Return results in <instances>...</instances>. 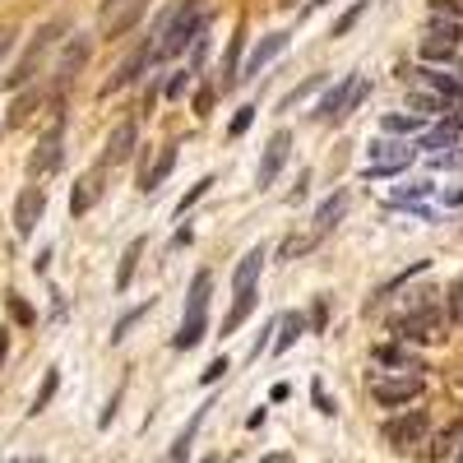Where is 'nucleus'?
Here are the masks:
<instances>
[{
	"label": "nucleus",
	"instance_id": "nucleus-14",
	"mask_svg": "<svg viewBox=\"0 0 463 463\" xmlns=\"http://www.w3.org/2000/svg\"><path fill=\"white\" fill-rule=\"evenodd\" d=\"M260 269H264V246H255V250H246V255H241L237 274H232V292H237V297L255 292V279H260Z\"/></svg>",
	"mask_w": 463,
	"mask_h": 463
},
{
	"label": "nucleus",
	"instance_id": "nucleus-30",
	"mask_svg": "<svg viewBox=\"0 0 463 463\" xmlns=\"http://www.w3.org/2000/svg\"><path fill=\"white\" fill-rule=\"evenodd\" d=\"M241 43H246V37L237 33V37H232V43H227V56H222V80L232 84V80H241V74H237V61H241Z\"/></svg>",
	"mask_w": 463,
	"mask_h": 463
},
{
	"label": "nucleus",
	"instance_id": "nucleus-1",
	"mask_svg": "<svg viewBox=\"0 0 463 463\" xmlns=\"http://www.w3.org/2000/svg\"><path fill=\"white\" fill-rule=\"evenodd\" d=\"M200 37H204V0H181V5L172 10V24H167V33H163V43L153 47V56L172 61V56H181L190 43H200Z\"/></svg>",
	"mask_w": 463,
	"mask_h": 463
},
{
	"label": "nucleus",
	"instance_id": "nucleus-48",
	"mask_svg": "<svg viewBox=\"0 0 463 463\" xmlns=\"http://www.w3.org/2000/svg\"><path fill=\"white\" fill-rule=\"evenodd\" d=\"M14 47V28H0V56H5Z\"/></svg>",
	"mask_w": 463,
	"mask_h": 463
},
{
	"label": "nucleus",
	"instance_id": "nucleus-3",
	"mask_svg": "<svg viewBox=\"0 0 463 463\" xmlns=\"http://www.w3.org/2000/svg\"><path fill=\"white\" fill-rule=\"evenodd\" d=\"M65 33V24H43V28H37L33 33V43H28V52H24V61L5 74V89H24L28 80H33V70H37V61H43L47 52H52V43H56V37Z\"/></svg>",
	"mask_w": 463,
	"mask_h": 463
},
{
	"label": "nucleus",
	"instance_id": "nucleus-26",
	"mask_svg": "<svg viewBox=\"0 0 463 463\" xmlns=\"http://www.w3.org/2000/svg\"><path fill=\"white\" fill-rule=\"evenodd\" d=\"M316 89H325V74H306V80H301V84H297V89H292V93H288V98L279 102V107L288 111V107H297V102H306V98H311Z\"/></svg>",
	"mask_w": 463,
	"mask_h": 463
},
{
	"label": "nucleus",
	"instance_id": "nucleus-54",
	"mask_svg": "<svg viewBox=\"0 0 463 463\" xmlns=\"http://www.w3.org/2000/svg\"><path fill=\"white\" fill-rule=\"evenodd\" d=\"M10 463H43V458H10Z\"/></svg>",
	"mask_w": 463,
	"mask_h": 463
},
{
	"label": "nucleus",
	"instance_id": "nucleus-7",
	"mask_svg": "<svg viewBox=\"0 0 463 463\" xmlns=\"http://www.w3.org/2000/svg\"><path fill=\"white\" fill-rule=\"evenodd\" d=\"M288 153H292V130H274V139L264 144V158H260V172H255V181L269 190L279 181V172H283V163H288Z\"/></svg>",
	"mask_w": 463,
	"mask_h": 463
},
{
	"label": "nucleus",
	"instance_id": "nucleus-35",
	"mask_svg": "<svg viewBox=\"0 0 463 463\" xmlns=\"http://www.w3.org/2000/svg\"><path fill=\"white\" fill-rule=\"evenodd\" d=\"M454 126H440V130H431V135H421V148H449L454 144Z\"/></svg>",
	"mask_w": 463,
	"mask_h": 463
},
{
	"label": "nucleus",
	"instance_id": "nucleus-17",
	"mask_svg": "<svg viewBox=\"0 0 463 463\" xmlns=\"http://www.w3.org/2000/svg\"><path fill=\"white\" fill-rule=\"evenodd\" d=\"M102 195V172H89L80 185H74V195H70V213H89Z\"/></svg>",
	"mask_w": 463,
	"mask_h": 463
},
{
	"label": "nucleus",
	"instance_id": "nucleus-38",
	"mask_svg": "<svg viewBox=\"0 0 463 463\" xmlns=\"http://www.w3.org/2000/svg\"><path fill=\"white\" fill-rule=\"evenodd\" d=\"M316 241H320V237H292V241L283 246V260H292V255H301V250H311Z\"/></svg>",
	"mask_w": 463,
	"mask_h": 463
},
{
	"label": "nucleus",
	"instance_id": "nucleus-34",
	"mask_svg": "<svg viewBox=\"0 0 463 463\" xmlns=\"http://www.w3.org/2000/svg\"><path fill=\"white\" fill-rule=\"evenodd\" d=\"M144 316H148V306H139V311L121 316V320H116V329H111V343H121V338H126V334H130V329H135V325H139Z\"/></svg>",
	"mask_w": 463,
	"mask_h": 463
},
{
	"label": "nucleus",
	"instance_id": "nucleus-42",
	"mask_svg": "<svg viewBox=\"0 0 463 463\" xmlns=\"http://www.w3.org/2000/svg\"><path fill=\"white\" fill-rule=\"evenodd\" d=\"M10 316H14L19 325H33V311H28V301H19V297H10Z\"/></svg>",
	"mask_w": 463,
	"mask_h": 463
},
{
	"label": "nucleus",
	"instance_id": "nucleus-45",
	"mask_svg": "<svg viewBox=\"0 0 463 463\" xmlns=\"http://www.w3.org/2000/svg\"><path fill=\"white\" fill-rule=\"evenodd\" d=\"M126 5H130V0H102V24H107V19H116Z\"/></svg>",
	"mask_w": 463,
	"mask_h": 463
},
{
	"label": "nucleus",
	"instance_id": "nucleus-50",
	"mask_svg": "<svg viewBox=\"0 0 463 463\" xmlns=\"http://www.w3.org/2000/svg\"><path fill=\"white\" fill-rule=\"evenodd\" d=\"M316 403H320V412H334V403H329V394L320 390V384H316Z\"/></svg>",
	"mask_w": 463,
	"mask_h": 463
},
{
	"label": "nucleus",
	"instance_id": "nucleus-2",
	"mask_svg": "<svg viewBox=\"0 0 463 463\" xmlns=\"http://www.w3.org/2000/svg\"><path fill=\"white\" fill-rule=\"evenodd\" d=\"M440 329H445V316H440V306L431 301V292H421L417 311L399 320V338H403V343H436Z\"/></svg>",
	"mask_w": 463,
	"mask_h": 463
},
{
	"label": "nucleus",
	"instance_id": "nucleus-56",
	"mask_svg": "<svg viewBox=\"0 0 463 463\" xmlns=\"http://www.w3.org/2000/svg\"><path fill=\"white\" fill-rule=\"evenodd\" d=\"M204 463H213V458H204Z\"/></svg>",
	"mask_w": 463,
	"mask_h": 463
},
{
	"label": "nucleus",
	"instance_id": "nucleus-47",
	"mask_svg": "<svg viewBox=\"0 0 463 463\" xmlns=\"http://www.w3.org/2000/svg\"><path fill=\"white\" fill-rule=\"evenodd\" d=\"M222 371H227V362H222V357H218V362H209V371H204V384H213Z\"/></svg>",
	"mask_w": 463,
	"mask_h": 463
},
{
	"label": "nucleus",
	"instance_id": "nucleus-9",
	"mask_svg": "<svg viewBox=\"0 0 463 463\" xmlns=\"http://www.w3.org/2000/svg\"><path fill=\"white\" fill-rule=\"evenodd\" d=\"M43 209H47L43 185H28L24 195H19V204H14V232H19V237H33V227H37V218H43Z\"/></svg>",
	"mask_w": 463,
	"mask_h": 463
},
{
	"label": "nucleus",
	"instance_id": "nucleus-12",
	"mask_svg": "<svg viewBox=\"0 0 463 463\" xmlns=\"http://www.w3.org/2000/svg\"><path fill=\"white\" fill-rule=\"evenodd\" d=\"M135 139H139V130L126 121V126H116L111 130V139H107V148H102V167H116V163H126L130 153H135Z\"/></svg>",
	"mask_w": 463,
	"mask_h": 463
},
{
	"label": "nucleus",
	"instance_id": "nucleus-36",
	"mask_svg": "<svg viewBox=\"0 0 463 463\" xmlns=\"http://www.w3.org/2000/svg\"><path fill=\"white\" fill-rule=\"evenodd\" d=\"M250 121H255V107H241L237 116H232V126H227V139H237V135H246V130H250Z\"/></svg>",
	"mask_w": 463,
	"mask_h": 463
},
{
	"label": "nucleus",
	"instance_id": "nucleus-53",
	"mask_svg": "<svg viewBox=\"0 0 463 463\" xmlns=\"http://www.w3.org/2000/svg\"><path fill=\"white\" fill-rule=\"evenodd\" d=\"M454 463H463V440H458V449H454Z\"/></svg>",
	"mask_w": 463,
	"mask_h": 463
},
{
	"label": "nucleus",
	"instance_id": "nucleus-16",
	"mask_svg": "<svg viewBox=\"0 0 463 463\" xmlns=\"http://www.w3.org/2000/svg\"><path fill=\"white\" fill-rule=\"evenodd\" d=\"M209 292H213V274H209V269H200V274H195V283H190L185 320H204V311H209Z\"/></svg>",
	"mask_w": 463,
	"mask_h": 463
},
{
	"label": "nucleus",
	"instance_id": "nucleus-52",
	"mask_svg": "<svg viewBox=\"0 0 463 463\" xmlns=\"http://www.w3.org/2000/svg\"><path fill=\"white\" fill-rule=\"evenodd\" d=\"M5 347H10V343H5V334H0V362H5Z\"/></svg>",
	"mask_w": 463,
	"mask_h": 463
},
{
	"label": "nucleus",
	"instance_id": "nucleus-29",
	"mask_svg": "<svg viewBox=\"0 0 463 463\" xmlns=\"http://www.w3.org/2000/svg\"><path fill=\"white\" fill-rule=\"evenodd\" d=\"M209 185H213V176H200V181H195V185H190V190H185V195H181V204H176V213L185 218L190 209H195V204H200V200L209 195Z\"/></svg>",
	"mask_w": 463,
	"mask_h": 463
},
{
	"label": "nucleus",
	"instance_id": "nucleus-49",
	"mask_svg": "<svg viewBox=\"0 0 463 463\" xmlns=\"http://www.w3.org/2000/svg\"><path fill=\"white\" fill-rule=\"evenodd\" d=\"M440 167H463V153H440Z\"/></svg>",
	"mask_w": 463,
	"mask_h": 463
},
{
	"label": "nucleus",
	"instance_id": "nucleus-8",
	"mask_svg": "<svg viewBox=\"0 0 463 463\" xmlns=\"http://www.w3.org/2000/svg\"><path fill=\"white\" fill-rule=\"evenodd\" d=\"M421 394V380L417 375H394V380H375L371 384V399L380 408H399V403H412Z\"/></svg>",
	"mask_w": 463,
	"mask_h": 463
},
{
	"label": "nucleus",
	"instance_id": "nucleus-44",
	"mask_svg": "<svg viewBox=\"0 0 463 463\" xmlns=\"http://www.w3.org/2000/svg\"><path fill=\"white\" fill-rule=\"evenodd\" d=\"M209 107H213V89H200L195 93V116H209Z\"/></svg>",
	"mask_w": 463,
	"mask_h": 463
},
{
	"label": "nucleus",
	"instance_id": "nucleus-33",
	"mask_svg": "<svg viewBox=\"0 0 463 463\" xmlns=\"http://www.w3.org/2000/svg\"><path fill=\"white\" fill-rule=\"evenodd\" d=\"M380 130H390V135H408V130H421V116H384Z\"/></svg>",
	"mask_w": 463,
	"mask_h": 463
},
{
	"label": "nucleus",
	"instance_id": "nucleus-46",
	"mask_svg": "<svg viewBox=\"0 0 463 463\" xmlns=\"http://www.w3.org/2000/svg\"><path fill=\"white\" fill-rule=\"evenodd\" d=\"M436 107H440L436 98H427V93H412V116H417V111H436Z\"/></svg>",
	"mask_w": 463,
	"mask_h": 463
},
{
	"label": "nucleus",
	"instance_id": "nucleus-55",
	"mask_svg": "<svg viewBox=\"0 0 463 463\" xmlns=\"http://www.w3.org/2000/svg\"><path fill=\"white\" fill-rule=\"evenodd\" d=\"M316 5H325V0H316Z\"/></svg>",
	"mask_w": 463,
	"mask_h": 463
},
{
	"label": "nucleus",
	"instance_id": "nucleus-23",
	"mask_svg": "<svg viewBox=\"0 0 463 463\" xmlns=\"http://www.w3.org/2000/svg\"><path fill=\"white\" fill-rule=\"evenodd\" d=\"M172 167H176V148H163V158L144 172V190H158V185L167 181V172H172Z\"/></svg>",
	"mask_w": 463,
	"mask_h": 463
},
{
	"label": "nucleus",
	"instance_id": "nucleus-40",
	"mask_svg": "<svg viewBox=\"0 0 463 463\" xmlns=\"http://www.w3.org/2000/svg\"><path fill=\"white\" fill-rule=\"evenodd\" d=\"M33 102H37V98H19V102H14V111H10V126H24V121H28Z\"/></svg>",
	"mask_w": 463,
	"mask_h": 463
},
{
	"label": "nucleus",
	"instance_id": "nucleus-39",
	"mask_svg": "<svg viewBox=\"0 0 463 463\" xmlns=\"http://www.w3.org/2000/svg\"><path fill=\"white\" fill-rule=\"evenodd\" d=\"M449 316H454V325H463V283L449 288Z\"/></svg>",
	"mask_w": 463,
	"mask_h": 463
},
{
	"label": "nucleus",
	"instance_id": "nucleus-5",
	"mask_svg": "<svg viewBox=\"0 0 463 463\" xmlns=\"http://www.w3.org/2000/svg\"><path fill=\"white\" fill-rule=\"evenodd\" d=\"M421 56H427V61H454V56H463V24H445L436 14L427 43H421Z\"/></svg>",
	"mask_w": 463,
	"mask_h": 463
},
{
	"label": "nucleus",
	"instance_id": "nucleus-43",
	"mask_svg": "<svg viewBox=\"0 0 463 463\" xmlns=\"http://www.w3.org/2000/svg\"><path fill=\"white\" fill-rule=\"evenodd\" d=\"M431 10H436V14H454V19H463V0H436Z\"/></svg>",
	"mask_w": 463,
	"mask_h": 463
},
{
	"label": "nucleus",
	"instance_id": "nucleus-19",
	"mask_svg": "<svg viewBox=\"0 0 463 463\" xmlns=\"http://www.w3.org/2000/svg\"><path fill=\"white\" fill-rule=\"evenodd\" d=\"M144 10H148V0H130V5H126L121 14L102 24V28H107V37H121V33H130V28L139 24V14H144Z\"/></svg>",
	"mask_w": 463,
	"mask_h": 463
},
{
	"label": "nucleus",
	"instance_id": "nucleus-22",
	"mask_svg": "<svg viewBox=\"0 0 463 463\" xmlns=\"http://www.w3.org/2000/svg\"><path fill=\"white\" fill-rule=\"evenodd\" d=\"M250 311H255V292H246V297H237V301H232V311L222 316V334H232V329H241Z\"/></svg>",
	"mask_w": 463,
	"mask_h": 463
},
{
	"label": "nucleus",
	"instance_id": "nucleus-24",
	"mask_svg": "<svg viewBox=\"0 0 463 463\" xmlns=\"http://www.w3.org/2000/svg\"><path fill=\"white\" fill-rule=\"evenodd\" d=\"M200 421H204V408H195V417H190V421H185V431L176 436V445H172V463H185L190 440H195V431H200Z\"/></svg>",
	"mask_w": 463,
	"mask_h": 463
},
{
	"label": "nucleus",
	"instance_id": "nucleus-18",
	"mask_svg": "<svg viewBox=\"0 0 463 463\" xmlns=\"http://www.w3.org/2000/svg\"><path fill=\"white\" fill-rule=\"evenodd\" d=\"M144 237H135L130 246H126V255H121V269H116V292H126L130 288V279H135V264H139V255H144Z\"/></svg>",
	"mask_w": 463,
	"mask_h": 463
},
{
	"label": "nucleus",
	"instance_id": "nucleus-11",
	"mask_svg": "<svg viewBox=\"0 0 463 463\" xmlns=\"http://www.w3.org/2000/svg\"><path fill=\"white\" fill-rule=\"evenodd\" d=\"M153 61V43H139L130 56H126V65H116V74H111V80H107V89L102 93H116V89H126V84H135L139 80V70Z\"/></svg>",
	"mask_w": 463,
	"mask_h": 463
},
{
	"label": "nucleus",
	"instance_id": "nucleus-28",
	"mask_svg": "<svg viewBox=\"0 0 463 463\" xmlns=\"http://www.w3.org/2000/svg\"><path fill=\"white\" fill-rule=\"evenodd\" d=\"M204 329H209V320H185V325L176 329V338H172V347H181V353H185V347H195V343L204 338Z\"/></svg>",
	"mask_w": 463,
	"mask_h": 463
},
{
	"label": "nucleus",
	"instance_id": "nucleus-25",
	"mask_svg": "<svg viewBox=\"0 0 463 463\" xmlns=\"http://www.w3.org/2000/svg\"><path fill=\"white\" fill-rule=\"evenodd\" d=\"M301 329H306L301 316H283V320H279V338H274V353H288V347L301 338Z\"/></svg>",
	"mask_w": 463,
	"mask_h": 463
},
{
	"label": "nucleus",
	"instance_id": "nucleus-21",
	"mask_svg": "<svg viewBox=\"0 0 463 463\" xmlns=\"http://www.w3.org/2000/svg\"><path fill=\"white\" fill-rule=\"evenodd\" d=\"M371 357H375L380 366H399V371H412V357L403 353L399 343H375V347H371Z\"/></svg>",
	"mask_w": 463,
	"mask_h": 463
},
{
	"label": "nucleus",
	"instance_id": "nucleus-6",
	"mask_svg": "<svg viewBox=\"0 0 463 463\" xmlns=\"http://www.w3.org/2000/svg\"><path fill=\"white\" fill-rule=\"evenodd\" d=\"M380 436L390 440L394 449H412V445H421V436H427V412H403V417H390L380 427Z\"/></svg>",
	"mask_w": 463,
	"mask_h": 463
},
{
	"label": "nucleus",
	"instance_id": "nucleus-13",
	"mask_svg": "<svg viewBox=\"0 0 463 463\" xmlns=\"http://www.w3.org/2000/svg\"><path fill=\"white\" fill-rule=\"evenodd\" d=\"M283 47H288V37H283V33H269L264 43L250 52V61H246V70H241V80H255V74H260L269 61H279V56H283Z\"/></svg>",
	"mask_w": 463,
	"mask_h": 463
},
{
	"label": "nucleus",
	"instance_id": "nucleus-32",
	"mask_svg": "<svg viewBox=\"0 0 463 463\" xmlns=\"http://www.w3.org/2000/svg\"><path fill=\"white\" fill-rule=\"evenodd\" d=\"M431 195V181H408V185H394V204H408V200H427Z\"/></svg>",
	"mask_w": 463,
	"mask_h": 463
},
{
	"label": "nucleus",
	"instance_id": "nucleus-31",
	"mask_svg": "<svg viewBox=\"0 0 463 463\" xmlns=\"http://www.w3.org/2000/svg\"><path fill=\"white\" fill-rule=\"evenodd\" d=\"M56 384H61V371H47V380H43V390H37V399H33V408H28L33 417H37V412H43V408H47V403L56 399Z\"/></svg>",
	"mask_w": 463,
	"mask_h": 463
},
{
	"label": "nucleus",
	"instance_id": "nucleus-27",
	"mask_svg": "<svg viewBox=\"0 0 463 463\" xmlns=\"http://www.w3.org/2000/svg\"><path fill=\"white\" fill-rule=\"evenodd\" d=\"M421 80H427V84H431V89H436L440 98H458V102H463V84H458V80H449V74H436V70H421Z\"/></svg>",
	"mask_w": 463,
	"mask_h": 463
},
{
	"label": "nucleus",
	"instance_id": "nucleus-4",
	"mask_svg": "<svg viewBox=\"0 0 463 463\" xmlns=\"http://www.w3.org/2000/svg\"><path fill=\"white\" fill-rule=\"evenodd\" d=\"M362 98H366V84L357 80V74H343V80L320 98V107H316L311 116H316V121H334V116H347V111H353Z\"/></svg>",
	"mask_w": 463,
	"mask_h": 463
},
{
	"label": "nucleus",
	"instance_id": "nucleus-41",
	"mask_svg": "<svg viewBox=\"0 0 463 463\" xmlns=\"http://www.w3.org/2000/svg\"><path fill=\"white\" fill-rule=\"evenodd\" d=\"M449 445H454V431H445V436H436L427 454H431V458H445V454H449Z\"/></svg>",
	"mask_w": 463,
	"mask_h": 463
},
{
	"label": "nucleus",
	"instance_id": "nucleus-51",
	"mask_svg": "<svg viewBox=\"0 0 463 463\" xmlns=\"http://www.w3.org/2000/svg\"><path fill=\"white\" fill-rule=\"evenodd\" d=\"M260 463H292V454H264Z\"/></svg>",
	"mask_w": 463,
	"mask_h": 463
},
{
	"label": "nucleus",
	"instance_id": "nucleus-10",
	"mask_svg": "<svg viewBox=\"0 0 463 463\" xmlns=\"http://www.w3.org/2000/svg\"><path fill=\"white\" fill-rule=\"evenodd\" d=\"M61 144H65V130H61V121L43 135V144H37V153H33V176H47V172H56L61 167Z\"/></svg>",
	"mask_w": 463,
	"mask_h": 463
},
{
	"label": "nucleus",
	"instance_id": "nucleus-37",
	"mask_svg": "<svg viewBox=\"0 0 463 463\" xmlns=\"http://www.w3.org/2000/svg\"><path fill=\"white\" fill-rule=\"evenodd\" d=\"M190 74H195V70H176V74H172V80H167V98H181V93L190 89Z\"/></svg>",
	"mask_w": 463,
	"mask_h": 463
},
{
	"label": "nucleus",
	"instance_id": "nucleus-15",
	"mask_svg": "<svg viewBox=\"0 0 463 463\" xmlns=\"http://www.w3.org/2000/svg\"><path fill=\"white\" fill-rule=\"evenodd\" d=\"M84 61H89V37H74V43L65 47V56H61V65H56V84H70L74 74L84 70Z\"/></svg>",
	"mask_w": 463,
	"mask_h": 463
},
{
	"label": "nucleus",
	"instance_id": "nucleus-20",
	"mask_svg": "<svg viewBox=\"0 0 463 463\" xmlns=\"http://www.w3.org/2000/svg\"><path fill=\"white\" fill-rule=\"evenodd\" d=\"M343 209H347V195H343V190H338V195H329L320 209H316V237H325V232L343 218Z\"/></svg>",
	"mask_w": 463,
	"mask_h": 463
}]
</instances>
